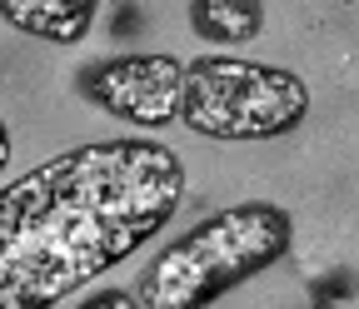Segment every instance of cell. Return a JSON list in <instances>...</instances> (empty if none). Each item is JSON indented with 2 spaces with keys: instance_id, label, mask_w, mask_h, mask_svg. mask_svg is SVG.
<instances>
[{
  "instance_id": "7",
  "label": "cell",
  "mask_w": 359,
  "mask_h": 309,
  "mask_svg": "<svg viewBox=\"0 0 359 309\" xmlns=\"http://www.w3.org/2000/svg\"><path fill=\"white\" fill-rule=\"evenodd\" d=\"M75 309H145V304L135 299V289H100V294L80 299Z\"/></svg>"
},
{
  "instance_id": "6",
  "label": "cell",
  "mask_w": 359,
  "mask_h": 309,
  "mask_svg": "<svg viewBox=\"0 0 359 309\" xmlns=\"http://www.w3.org/2000/svg\"><path fill=\"white\" fill-rule=\"evenodd\" d=\"M190 30L205 46L240 50L264 35V0H190Z\"/></svg>"
},
{
  "instance_id": "3",
  "label": "cell",
  "mask_w": 359,
  "mask_h": 309,
  "mask_svg": "<svg viewBox=\"0 0 359 309\" xmlns=\"http://www.w3.org/2000/svg\"><path fill=\"white\" fill-rule=\"evenodd\" d=\"M309 120V85L290 65H264L240 55H195L185 60L180 125L200 140L259 145L285 140Z\"/></svg>"
},
{
  "instance_id": "4",
  "label": "cell",
  "mask_w": 359,
  "mask_h": 309,
  "mask_svg": "<svg viewBox=\"0 0 359 309\" xmlns=\"http://www.w3.org/2000/svg\"><path fill=\"white\" fill-rule=\"evenodd\" d=\"M75 95L120 125L135 130H165L180 120L185 95V60L165 50H135V55H105L85 60L75 70Z\"/></svg>"
},
{
  "instance_id": "5",
  "label": "cell",
  "mask_w": 359,
  "mask_h": 309,
  "mask_svg": "<svg viewBox=\"0 0 359 309\" xmlns=\"http://www.w3.org/2000/svg\"><path fill=\"white\" fill-rule=\"evenodd\" d=\"M0 20L45 46H80L100 20V0H0Z\"/></svg>"
},
{
  "instance_id": "8",
  "label": "cell",
  "mask_w": 359,
  "mask_h": 309,
  "mask_svg": "<svg viewBox=\"0 0 359 309\" xmlns=\"http://www.w3.org/2000/svg\"><path fill=\"white\" fill-rule=\"evenodd\" d=\"M11 170V125H6V115H0V174Z\"/></svg>"
},
{
  "instance_id": "1",
  "label": "cell",
  "mask_w": 359,
  "mask_h": 309,
  "mask_svg": "<svg viewBox=\"0 0 359 309\" xmlns=\"http://www.w3.org/2000/svg\"><path fill=\"white\" fill-rule=\"evenodd\" d=\"M185 205L165 140H85L0 185V309H60L140 254Z\"/></svg>"
},
{
  "instance_id": "2",
  "label": "cell",
  "mask_w": 359,
  "mask_h": 309,
  "mask_svg": "<svg viewBox=\"0 0 359 309\" xmlns=\"http://www.w3.org/2000/svg\"><path fill=\"white\" fill-rule=\"evenodd\" d=\"M294 249V214L275 200H240L205 214L150 264L135 299L145 309H210L230 289L269 275Z\"/></svg>"
}]
</instances>
